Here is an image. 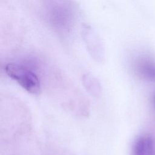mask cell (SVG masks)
<instances>
[{
  "instance_id": "obj_2",
  "label": "cell",
  "mask_w": 155,
  "mask_h": 155,
  "mask_svg": "<svg viewBox=\"0 0 155 155\" xmlns=\"http://www.w3.org/2000/svg\"><path fill=\"white\" fill-rule=\"evenodd\" d=\"M47 16L51 25L61 31H67L72 25L73 15L71 8L68 4L62 0L50 2Z\"/></svg>"
},
{
  "instance_id": "obj_6",
  "label": "cell",
  "mask_w": 155,
  "mask_h": 155,
  "mask_svg": "<svg viewBox=\"0 0 155 155\" xmlns=\"http://www.w3.org/2000/svg\"><path fill=\"white\" fill-rule=\"evenodd\" d=\"M82 83L86 90L93 96L98 97L101 94V86L98 80L91 74H86L82 77Z\"/></svg>"
},
{
  "instance_id": "obj_4",
  "label": "cell",
  "mask_w": 155,
  "mask_h": 155,
  "mask_svg": "<svg viewBox=\"0 0 155 155\" xmlns=\"http://www.w3.org/2000/svg\"><path fill=\"white\" fill-rule=\"evenodd\" d=\"M134 67L140 76L148 81H155V61L151 58L146 56L138 58Z\"/></svg>"
},
{
  "instance_id": "obj_5",
  "label": "cell",
  "mask_w": 155,
  "mask_h": 155,
  "mask_svg": "<svg viewBox=\"0 0 155 155\" xmlns=\"http://www.w3.org/2000/svg\"><path fill=\"white\" fill-rule=\"evenodd\" d=\"M133 155H155V136L144 135L134 143Z\"/></svg>"
},
{
  "instance_id": "obj_1",
  "label": "cell",
  "mask_w": 155,
  "mask_h": 155,
  "mask_svg": "<svg viewBox=\"0 0 155 155\" xmlns=\"http://www.w3.org/2000/svg\"><path fill=\"white\" fill-rule=\"evenodd\" d=\"M5 71L10 78L30 93H40L39 79L37 75L28 68L17 63H9L5 65Z\"/></svg>"
},
{
  "instance_id": "obj_3",
  "label": "cell",
  "mask_w": 155,
  "mask_h": 155,
  "mask_svg": "<svg viewBox=\"0 0 155 155\" xmlns=\"http://www.w3.org/2000/svg\"><path fill=\"white\" fill-rule=\"evenodd\" d=\"M82 36L91 56L97 61H102L104 55V47L96 33L90 27H86L83 29Z\"/></svg>"
},
{
  "instance_id": "obj_7",
  "label": "cell",
  "mask_w": 155,
  "mask_h": 155,
  "mask_svg": "<svg viewBox=\"0 0 155 155\" xmlns=\"http://www.w3.org/2000/svg\"><path fill=\"white\" fill-rule=\"evenodd\" d=\"M153 103H154V105H155V94H154V96H153Z\"/></svg>"
}]
</instances>
